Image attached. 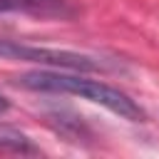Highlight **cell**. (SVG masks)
<instances>
[{"instance_id": "cell-2", "label": "cell", "mask_w": 159, "mask_h": 159, "mask_svg": "<svg viewBox=\"0 0 159 159\" xmlns=\"http://www.w3.org/2000/svg\"><path fill=\"white\" fill-rule=\"evenodd\" d=\"M0 57L37 62V65H47L55 70H72V72H94V70L104 67L99 60H94L89 55H80V52H70V50H52V47H35V45L15 42V40H0Z\"/></svg>"}, {"instance_id": "cell-1", "label": "cell", "mask_w": 159, "mask_h": 159, "mask_svg": "<svg viewBox=\"0 0 159 159\" xmlns=\"http://www.w3.org/2000/svg\"><path fill=\"white\" fill-rule=\"evenodd\" d=\"M20 87L32 89V92H55V94H75L87 102H94L122 119L129 122H144V109L122 89L104 84L99 80H89L82 75L62 72V70H37L27 72L20 77Z\"/></svg>"}, {"instance_id": "cell-3", "label": "cell", "mask_w": 159, "mask_h": 159, "mask_svg": "<svg viewBox=\"0 0 159 159\" xmlns=\"http://www.w3.org/2000/svg\"><path fill=\"white\" fill-rule=\"evenodd\" d=\"M0 12H25L37 17H72L77 7L72 0H0Z\"/></svg>"}, {"instance_id": "cell-5", "label": "cell", "mask_w": 159, "mask_h": 159, "mask_svg": "<svg viewBox=\"0 0 159 159\" xmlns=\"http://www.w3.org/2000/svg\"><path fill=\"white\" fill-rule=\"evenodd\" d=\"M7 109H10V104H7V99H5L2 94H0V114H5Z\"/></svg>"}, {"instance_id": "cell-4", "label": "cell", "mask_w": 159, "mask_h": 159, "mask_svg": "<svg viewBox=\"0 0 159 159\" xmlns=\"http://www.w3.org/2000/svg\"><path fill=\"white\" fill-rule=\"evenodd\" d=\"M0 152H10V154H40V149L32 144V139L10 127V124H0Z\"/></svg>"}]
</instances>
